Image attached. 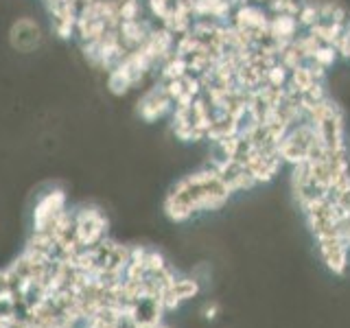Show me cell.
Wrapping results in <instances>:
<instances>
[{"label":"cell","instance_id":"obj_3","mask_svg":"<svg viewBox=\"0 0 350 328\" xmlns=\"http://www.w3.org/2000/svg\"><path fill=\"white\" fill-rule=\"evenodd\" d=\"M171 107H173V101L167 94V90H164V85H156L151 92L142 96L140 114L147 120H156V118H162L167 112H171Z\"/></svg>","mask_w":350,"mask_h":328},{"label":"cell","instance_id":"obj_8","mask_svg":"<svg viewBox=\"0 0 350 328\" xmlns=\"http://www.w3.org/2000/svg\"><path fill=\"white\" fill-rule=\"evenodd\" d=\"M348 25H350V16H348Z\"/></svg>","mask_w":350,"mask_h":328},{"label":"cell","instance_id":"obj_5","mask_svg":"<svg viewBox=\"0 0 350 328\" xmlns=\"http://www.w3.org/2000/svg\"><path fill=\"white\" fill-rule=\"evenodd\" d=\"M339 59V55L335 51V46H331V44H320V49L315 51L313 55V62H317L320 66H324V68H331V66Z\"/></svg>","mask_w":350,"mask_h":328},{"label":"cell","instance_id":"obj_7","mask_svg":"<svg viewBox=\"0 0 350 328\" xmlns=\"http://www.w3.org/2000/svg\"><path fill=\"white\" fill-rule=\"evenodd\" d=\"M346 38H348V59H350V25H346Z\"/></svg>","mask_w":350,"mask_h":328},{"label":"cell","instance_id":"obj_4","mask_svg":"<svg viewBox=\"0 0 350 328\" xmlns=\"http://www.w3.org/2000/svg\"><path fill=\"white\" fill-rule=\"evenodd\" d=\"M295 20H298L300 29L309 31L313 25H317L320 22V11H317V5L315 3H304L298 11V16H295Z\"/></svg>","mask_w":350,"mask_h":328},{"label":"cell","instance_id":"obj_1","mask_svg":"<svg viewBox=\"0 0 350 328\" xmlns=\"http://www.w3.org/2000/svg\"><path fill=\"white\" fill-rule=\"evenodd\" d=\"M230 186L215 169H204L193 175H186L173 186L171 193L164 202V210H167L171 221H189L197 213H211L224 208L230 200Z\"/></svg>","mask_w":350,"mask_h":328},{"label":"cell","instance_id":"obj_6","mask_svg":"<svg viewBox=\"0 0 350 328\" xmlns=\"http://www.w3.org/2000/svg\"><path fill=\"white\" fill-rule=\"evenodd\" d=\"M217 309H219L217 304H213V306H206V309H204L206 320H215V317H217Z\"/></svg>","mask_w":350,"mask_h":328},{"label":"cell","instance_id":"obj_9","mask_svg":"<svg viewBox=\"0 0 350 328\" xmlns=\"http://www.w3.org/2000/svg\"><path fill=\"white\" fill-rule=\"evenodd\" d=\"M348 245H350V238H348Z\"/></svg>","mask_w":350,"mask_h":328},{"label":"cell","instance_id":"obj_2","mask_svg":"<svg viewBox=\"0 0 350 328\" xmlns=\"http://www.w3.org/2000/svg\"><path fill=\"white\" fill-rule=\"evenodd\" d=\"M317 247H320V256L324 265L333 273H344L350 258V245L344 234H328L317 238Z\"/></svg>","mask_w":350,"mask_h":328}]
</instances>
